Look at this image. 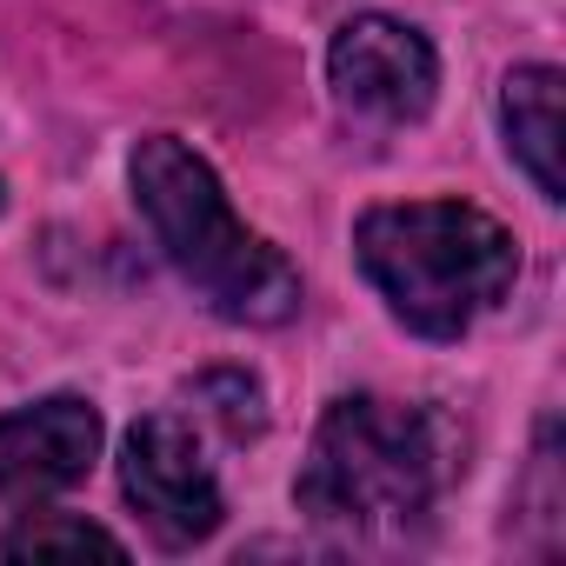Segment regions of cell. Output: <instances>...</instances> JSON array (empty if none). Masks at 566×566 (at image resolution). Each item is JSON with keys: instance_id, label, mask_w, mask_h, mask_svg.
<instances>
[{"instance_id": "10", "label": "cell", "mask_w": 566, "mask_h": 566, "mask_svg": "<svg viewBox=\"0 0 566 566\" xmlns=\"http://www.w3.org/2000/svg\"><path fill=\"white\" fill-rule=\"evenodd\" d=\"M0 207H8V180H0Z\"/></svg>"}, {"instance_id": "6", "label": "cell", "mask_w": 566, "mask_h": 566, "mask_svg": "<svg viewBox=\"0 0 566 566\" xmlns=\"http://www.w3.org/2000/svg\"><path fill=\"white\" fill-rule=\"evenodd\" d=\"M101 407L81 394H48L14 413H0V493L48 500L94 473L101 460Z\"/></svg>"}, {"instance_id": "2", "label": "cell", "mask_w": 566, "mask_h": 566, "mask_svg": "<svg viewBox=\"0 0 566 566\" xmlns=\"http://www.w3.org/2000/svg\"><path fill=\"white\" fill-rule=\"evenodd\" d=\"M460 473V440L433 407L340 394L294 480V506L340 533H407Z\"/></svg>"}, {"instance_id": "5", "label": "cell", "mask_w": 566, "mask_h": 566, "mask_svg": "<svg viewBox=\"0 0 566 566\" xmlns=\"http://www.w3.org/2000/svg\"><path fill=\"white\" fill-rule=\"evenodd\" d=\"M327 81L347 114L407 127L440 94V54L420 28H407L394 14H354L327 48Z\"/></svg>"}, {"instance_id": "3", "label": "cell", "mask_w": 566, "mask_h": 566, "mask_svg": "<svg viewBox=\"0 0 566 566\" xmlns=\"http://www.w3.org/2000/svg\"><path fill=\"white\" fill-rule=\"evenodd\" d=\"M354 260L420 340H460L520 280V240L473 200H394L354 220Z\"/></svg>"}, {"instance_id": "8", "label": "cell", "mask_w": 566, "mask_h": 566, "mask_svg": "<svg viewBox=\"0 0 566 566\" xmlns=\"http://www.w3.org/2000/svg\"><path fill=\"white\" fill-rule=\"evenodd\" d=\"M187 413H193L200 427H213L220 440H233V447H247V440L266 433V394H260V380L240 374V367L200 374V380L187 387Z\"/></svg>"}, {"instance_id": "7", "label": "cell", "mask_w": 566, "mask_h": 566, "mask_svg": "<svg viewBox=\"0 0 566 566\" xmlns=\"http://www.w3.org/2000/svg\"><path fill=\"white\" fill-rule=\"evenodd\" d=\"M559 67L526 61L500 81V134L513 167L539 187V200H566V174H559Z\"/></svg>"}, {"instance_id": "1", "label": "cell", "mask_w": 566, "mask_h": 566, "mask_svg": "<svg viewBox=\"0 0 566 566\" xmlns=\"http://www.w3.org/2000/svg\"><path fill=\"white\" fill-rule=\"evenodd\" d=\"M127 187H134V207L147 213L160 253L174 260V273L220 321L287 327L301 314V266L233 213L220 174L180 134H147L127 154Z\"/></svg>"}, {"instance_id": "9", "label": "cell", "mask_w": 566, "mask_h": 566, "mask_svg": "<svg viewBox=\"0 0 566 566\" xmlns=\"http://www.w3.org/2000/svg\"><path fill=\"white\" fill-rule=\"evenodd\" d=\"M0 553H8V559H61V553H107V559H120L127 546L107 526H94L87 513H41L34 506V513H21L8 526Z\"/></svg>"}, {"instance_id": "4", "label": "cell", "mask_w": 566, "mask_h": 566, "mask_svg": "<svg viewBox=\"0 0 566 566\" xmlns=\"http://www.w3.org/2000/svg\"><path fill=\"white\" fill-rule=\"evenodd\" d=\"M120 493L147 520L160 546H200L220 533L227 500L213 480V460L200 447V420L187 407H160L127 427L120 440Z\"/></svg>"}]
</instances>
